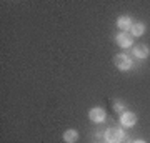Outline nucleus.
Here are the masks:
<instances>
[{"label":"nucleus","mask_w":150,"mask_h":143,"mask_svg":"<svg viewBox=\"0 0 150 143\" xmlns=\"http://www.w3.org/2000/svg\"><path fill=\"white\" fill-rule=\"evenodd\" d=\"M88 118H90V122H93V123H102V122H105V118H107V111L103 110L102 106L90 108V110H88Z\"/></svg>","instance_id":"7ed1b4c3"},{"label":"nucleus","mask_w":150,"mask_h":143,"mask_svg":"<svg viewBox=\"0 0 150 143\" xmlns=\"http://www.w3.org/2000/svg\"><path fill=\"white\" fill-rule=\"evenodd\" d=\"M115 42H117V45L120 48H130L134 45V37H132L129 32H120L117 37H115Z\"/></svg>","instance_id":"20e7f679"},{"label":"nucleus","mask_w":150,"mask_h":143,"mask_svg":"<svg viewBox=\"0 0 150 143\" xmlns=\"http://www.w3.org/2000/svg\"><path fill=\"white\" fill-rule=\"evenodd\" d=\"M144 33H145V23L144 22H137V23H134L132 28H130V35H132V37H142Z\"/></svg>","instance_id":"1a4fd4ad"},{"label":"nucleus","mask_w":150,"mask_h":143,"mask_svg":"<svg viewBox=\"0 0 150 143\" xmlns=\"http://www.w3.org/2000/svg\"><path fill=\"white\" fill-rule=\"evenodd\" d=\"M113 63L117 67L120 72H127V70L132 68V60H130L129 55H125V53H117L115 57H113Z\"/></svg>","instance_id":"f03ea898"},{"label":"nucleus","mask_w":150,"mask_h":143,"mask_svg":"<svg viewBox=\"0 0 150 143\" xmlns=\"http://www.w3.org/2000/svg\"><path fill=\"white\" fill-rule=\"evenodd\" d=\"M132 53H134L137 58L145 60V58H149V55H150V48L147 47L145 43H139V45H135V47H134Z\"/></svg>","instance_id":"423d86ee"},{"label":"nucleus","mask_w":150,"mask_h":143,"mask_svg":"<svg viewBox=\"0 0 150 143\" xmlns=\"http://www.w3.org/2000/svg\"><path fill=\"white\" fill-rule=\"evenodd\" d=\"M132 25H134V22H132V18H130L129 15H123V17H118L117 18V27L120 28V32H127V30H130Z\"/></svg>","instance_id":"0eeeda50"},{"label":"nucleus","mask_w":150,"mask_h":143,"mask_svg":"<svg viewBox=\"0 0 150 143\" xmlns=\"http://www.w3.org/2000/svg\"><path fill=\"white\" fill-rule=\"evenodd\" d=\"M103 138L107 140V143H120L125 138V133L120 128H107L103 133Z\"/></svg>","instance_id":"f257e3e1"},{"label":"nucleus","mask_w":150,"mask_h":143,"mask_svg":"<svg viewBox=\"0 0 150 143\" xmlns=\"http://www.w3.org/2000/svg\"><path fill=\"white\" fill-rule=\"evenodd\" d=\"M120 123H122L125 128H132L137 123V115L134 111H123L120 115Z\"/></svg>","instance_id":"39448f33"},{"label":"nucleus","mask_w":150,"mask_h":143,"mask_svg":"<svg viewBox=\"0 0 150 143\" xmlns=\"http://www.w3.org/2000/svg\"><path fill=\"white\" fill-rule=\"evenodd\" d=\"M64 142L65 143H77L79 142V132L70 128V130H65L64 132Z\"/></svg>","instance_id":"6e6552de"},{"label":"nucleus","mask_w":150,"mask_h":143,"mask_svg":"<svg viewBox=\"0 0 150 143\" xmlns=\"http://www.w3.org/2000/svg\"><path fill=\"white\" fill-rule=\"evenodd\" d=\"M113 110L122 115L123 111H125V103H123L122 100H115V101H113Z\"/></svg>","instance_id":"9d476101"},{"label":"nucleus","mask_w":150,"mask_h":143,"mask_svg":"<svg viewBox=\"0 0 150 143\" xmlns=\"http://www.w3.org/2000/svg\"><path fill=\"white\" fill-rule=\"evenodd\" d=\"M130 143H145L144 140H135V142H130Z\"/></svg>","instance_id":"9b49d317"}]
</instances>
